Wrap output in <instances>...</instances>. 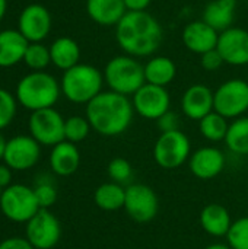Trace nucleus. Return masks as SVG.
Returning a JSON list of instances; mask_svg holds the SVG:
<instances>
[{"label": "nucleus", "mask_w": 248, "mask_h": 249, "mask_svg": "<svg viewBox=\"0 0 248 249\" xmlns=\"http://www.w3.org/2000/svg\"><path fill=\"white\" fill-rule=\"evenodd\" d=\"M115 39L127 55L149 57L161 47L164 31L149 12H127L115 26Z\"/></svg>", "instance_id": "obj_1"}, {"label": "nucleus", "mask_w": 248, "mask_h": 249, "mask_svg": "<svg viewBox=\"0 0 248 249\" xmlns=\"http://www.w3.org/2000/svg\"><path fill=\"white\" fill-rule=\"evenodd\" d=\"M134 115L129 96L113 90L101 92L86 105V118L98 134L115 137L123 134L132 124Z\"/></svg>", "instance_id": "obj_2"}, {"label": "nucleus", "mask_w": 248, "mask_h": 249, "mask_svg": "<svg viewBox=\"0 0 248 249\" xmlns=\"http://www.w3.org/2000/svg\"><path fill=\"white\" fill-rule=\"evenodd\" d=\"M61 93L57 79L45 71H31L16 86V101L29 111L53 108Z\"/></svg>", "instance_id": "obj_3"}, {"label": "nucleus", "mask_w": 248, "mask_h": 249, "mask_svg": "<svg viewBox=\"0 0 248 249\" xmlns=\"http://www.w3.org/2000/svg\"><path fill=\"white\" fill-rule=\"evenodd\" d=\"M104 74L91 64H76L63 73L60 88L67 101L88 105L102 92Z\"/></svg>", "instance_id": "obj_4"}, {"label": "nucleus", "mask_w": 248, "mask_h": 249, "mask_svg": "<svg viewBox=\"0 0 248 249\" xmlns=\"http://www.w3.org/2000/svg\"><path fill=\"white\" fill-rule=\"evenodd\" d=\"M104 82L110 90L124 96H133L145 83V66L132 55L113 57L104 67Z\"/></svg>", "instance_id": "obj_5"}, {"label": "nucleus", "mask_w": 248, "mask_h": 249, "mask_svg": "<svg viewBox=\"0 0 248 249\" xmlns=\"http://www.w3.org/2000/svg\"><path fill=\"white\" fill-rule=\"evenodd\" d=\"M190 156L191 143L181 130L161 133L153 144V159L159 168L167 171H174L183 166Z\"/></svg>", "instance_id": "obj_6"}, {"label": "nucleus", "mask_w": 248, "mask_h": 249, "mask_svg": "<svg viewBox=\"0 0 248 249\" xmlns=\"http://www.w3.org/2000/svg\"><path fill=\"white\" fill-rule=\"evenodd\" d=\"M0 210L9 220L26 223L41 210V207L37 201L34 188L23 184H13L1 191Z\"/></svg>", "instance_id": "obj_7"}, {"label": "nucleus", "mask_w": 248, "mask_h": 249, "mask_svg": "<svg viewBox=\"0 0 248 249\" xmlns=\"http://www.w3.org/2000/svg\"><path fill=\"white\" fill-rule=\"evenodd\" d=\"M215 111L227 120L244 117L248 111V82L229 79L215 90Z\"/></svg>", "instance_id": "obj_8"}, {"label": "nucleus", "mask_w": 248, "mask_h": 249, "mask_svg": "<svg viewBox=\"0 0 248 249\" xmlns=\"http://www.w3.org/2000/svg\"><path fill=\"white\" fill-rule=\"evenodd\" d=\"M124 212L137 223L152 222L159 210L156 193L146 184H132L126 188Z\"/></svg>", "instance_id": "obj_9"}, {"label": "nucleus", "mask_w": 248, "mask_h": 249, "mask_svg": "<svg viewBox=\"0 0 248 249\" xmlns=\"http://www.w3.org/2000/svg\"><path fill=\"white\" fill-rule=\"evenodd\" d=\"M64 118L54 108L34 111L29 117V133L42 146H56L64 140Z\"/></svg>", "instance_id": "obj_10"}, {"label": "nucleus", "mask_w": 248, "mask_h": 249, "mask_svg": "<svg viewBox=\"0 0 248 249\" xmlns=\"http://www.w3.org/2000/svg\"><path fill=\"white\" fill-rule=\"evenodd\" d=\"M25 238L35 249L54 248L61 238V225L48 209H41L26 222Z\"/></svg>", "instance_id": "obj_11"}, {"label": "nucleus", "mask_w": 248, "mask_h": 249, "mask_svg": "<svg viewBox=\"0 0 248 249\" xmlns=\"http://www.w3.org/2000/svg\"><path fill=\"white\" fill-rule=\"evenodd\" d=\"M133 109L145 120L156 121L171 108V96L167 88L145 83L132 96Z\"/></svg>", "instance_id": "obj_12"}, {"label": "nucleus", "mask_w": 248, "mask_h": 249, "mask_svg": "<svg viewBox=\"0 0 248 249\" xmlns=\"http://www.w3.org/2000/svg\"><path fill=\"white\" fill-rule=\"evenodd\" d=\"M41 144L32 136H16L7 140L3 160L13 171H26L32 168L41 153Z\"/></svg>", "instance_id": "obj_13"}, {"label": "nucleus", "mask_w": 248, "mask_h": 249, "mask_svg": "<svg viewBox=\"0 0 248 249\" xmlns=\"http://www.w3.org/2000/svg\"><path fill=\"white\" fill-rule=\"evenodd\" d=\"M18 31L28 42H41L51 31V13L39 3L28 4L19 15Z\"/></svg>", "instance_id": "obj_14"}, {"label": "nucleus", "mask_w": 248, "mask_h": 249, "mask_svg": "<svg viewBox=\"0 0 248 249\" xmlns=\"http://www.w3.org/2000/svg\"><path fill=\"white\" fill-rule=\"evenodd\" d=\"M216 50L221 53L225 64L247 66L248 64V31L244 28L231 26L219 34Z\"/></svg>", "instance_id": "obj_15"}, {"label": "nucleus", "mask_w": 248, "mask_h": 249, "mask_svg": "<svg viewBox=\"0 0 248 249\" xmlns=\"http://www.w3.org/2000/svg\"><path fill=\"white\" fill-rule=\"evenodd\" d=\"M181 111L187 118L200 121L208 114L215 111V90L202 83L191 85L183 93Z\"/></svg>", "instance_id": "obj_16"}, {"label": "nucleus", "mask_w": 248, "mask_h": 249, "mask_svg": "<svg viewBox=\"0 0 248 249\" xmlns=\"http://www.w3.org/2000/svg\"><path fill=\"white\" fill-rule=\"evenodd\" d=\"M190 172L202 179L209 181L216 178L225 168V155L213 146H205L191 153L189 159Z\"/></svg>", "instance_id": "obj_17"}, {"label": "nucleus", "mask_w": 248, "mask_h": 249, "mask_svg": "<svg viewBox=\"0 0 248 249\" xmlns=\"http://www.w3.org/2000/svg\"><path fill=\"white\" fill-rule=\"evenodd\" d=\"M181 39L189 51L202 55L216 48L219 32L208 25L205 20H193L184 26Z\"/></svg>", "instance_id": "obj_18"}, {"label": "nucleus", "mask_w": 248, "mask_h": 249, "mask_svg": "<svg viewBox=\"0 0 248 249\" xmlns=\"http://www.w3.org/2000/svg\"><path fill=\"white\" fill-rule=\"evenodd\" d=\"M80 165V152L75 143L63 140L53 146L50 153V168L58 177L73 175Z\"/></svg>", "instance_id": "obj_19"}, {"label": "nucleus", "mask_w": 248, "mask_h": 249, "mask_svg": "<svg viewBox=\"0 0 248 249\" xmlns=\"http://www.w3.org/2000/svg\"><path fill=\"white\" fill-rule=\"evenodd\" d=\"M86 13L101 26H117L127 9L123 0H86Z\"/></svg>", "instance_id": "obj_20"}, {"label": "nucleus", "mask_w": 248, "mask_h": 249, "mask_svg": "<svg viewBox=\"0 0 248 249\" xmlns=\"http://www.w3.org/2000/svg\"><path fill=\"white\" fill-rule=\"evenodd\" d=\"M200 225L203 231L215 238H224L228 235L232 219L228 209L219 203L206 204L200 212Z\"/></svg>", "instance_id": "obj_21"}, {"label": "nucleus", "mask_w": 248, "mask_h": 249, "mask_svg": "<svg viewBox=\"0 0 248 249\" xmlns=\"http://www.w3.org/2000/svg\"><path fill=\"white\" fill-rule=\"evenodd\" d=\"M28 39L18 29H6L0 32V67H12L23 61L28 48Z\"/></svg>", "instance_id": "obj_22"}, {"label": "nucleus", "mask_w": 248, "mask_h": 249, "mask_svg": "<svg viewBox=\"0 0 248 249\" xmlns=\"http://www.w3.org/2000/svg\"><path fill=\"white\" fill-rule=\"evenodd\" d=\"M237 10V0H212L203 10V19L219 34L232 26Z\"/></svg>", "instance_id": "obj_23"}, {"label": "nucleus", "mask_w": 248, "mask_h": 249, "mask_svg": "<svg viewBox=\"0 0 248 249\" xmlns=\"http://www.w3.org/2000/svg\"><path fill=\"white\" fill-rule=\"evenodd\" d=\"M50 55H51V63L57 69L66 71L73 66L79 64L80 47L73 38L60 36L50 45Z\"/></svg>", "instance_id": "obj_24"}, {"label": "nucleus", "mask_w": 248, "mask_h": 249, "mask_svg": "<svg viewBox=\"0 0 248 249\" xmlns=\"http://www.w3.org/2000/svg\"><path fill=\"white\" fill-rule=\"evenodd\" d=\"M145 66L146 83L167 88L177 76V66L170 57L156 55L148 60Z\"/></svg>", "instance_id": "obj_25"}, {"label": "nucleus", "mask_w": 248, "mask_h": 249, "mask_svg": "<svg viewBox=\"0 0 248 249\" xmlns=\"http://www.w3.org/2000/svg\"><path fill=\"white\" fill-rule=\"evenodd\" d=\"M126 188L117 182H104L94 193V201L104 212H117L124 207Z\"/></svg>", "instance_id": "obj_26"}, {"label": "nucleus", "mask_w": 248, "mask_h": 249, "mask_svg": "<svg viewBox=\"0 0 248 249\" xmlns=\"http://www.w3.org/2000/svg\"><path fill=\"white\" fill-rule=\"evenodd\" d=\"M225 144L235 155H248V117L235 118L229 124Z\"/></svg>", "instance_id": "obj_27"}, {"label": "nucleus", "mask_w": 248, "mask_h": 249, "mask_svg": "<svg viewBox=\"0 0 248 249\" xmlns=\"http://www.w3.org/2000/svg\"><path fill=\"white\" fill-rule=\"evenodd\" d=\"M228 128H229L228 120L225 117H222L221 114H218L216 111H212L210 114H208L205 118H202L199 121L200 134L208 142H212V143L225 142Z\"/></svg>", "instance_id": "obj_28"}, {"label": "nucleus", "mask_w": 248, "mask_h": 249, "mask_svg": "<svg viewBox=\"0 0 248 249\" xmlns=\"http://www.w3.org/2000/svg\"><path fill=\"white\" fill-rule=\"evenodd\" d=\"M23 63L34 71H41L51 63L50 47H45L41 42H29L23 55Z\"/></svg>", "instance_id": "obj_29"}, {"label": "nucleus", "mask_w": 248, "mask_h": 249, "mask_svg": "<svg viewBox=\"0 0 248 249\" xmlns=\"http://www.w3.org/2000/svg\"><path fill=\"white\" fill-rule=\"evenodd\" d=\"M92 127L86 117L72 115L64 121V140L75 144L80 143L89 136Z\"/></svg>", "instance_id": "obj_30"}, {"label": "nucleus", "mask_w": 248, "mask_h": 249, "mask_svg": "<svg viewBox=\"0 0 248 249\" xmlns=\"http://www.w3.org/2000/svg\"><path fill=\"white\" fill-rule=\"evenodd\" d=\"M227 244L232 249H248V216L232 222L228 232Z\"/></svg>", "instance_id": "obj_31"}, {"label": "nucleus", "mask_w": 248, "mask_h": 249, "mask_svg": "<svg viewBox=\"0 0 248 249\" xmlns=\"http://www.w3.org/2000/svg\"><path fill=\"white\" fill-rule=\"evenodd\" d=\"M107 172L113 182L123 184L132 178L133 168H132V163L126 158H114L110 160Z\"/></svg>", "instance_id": "obj_32"}, {"label": "nucleus", "mask_w": 248, "mask_h": 249, "mask_svg": "<svg viewBox=\"0 0 248 249\" xmlns=\"http://www.w3.org/2000/svg\"><path fill=\"white\" fill-rule=\"evenodd\" d=\"M16 98L6 89L0 88V130L6 128L13 121L16 114Z\"/></svg>", "instance_id": "obj_33"}, {"label": "nucleus", "mask_w": 248, "mask_h": 249, "mask_svg": "<svg viewBox=\"0 0 248 249\" xmlns=\"http://www.w3.org/2000/svg\"><path fill=\"white\" fill-rule=\"evenodd\" d=\"M37 201L41 209H50L57 201V190L51 182H41L34 188Z\"/></svg>", "instance_id": "obj_34"}, {"label": "nucleus", "mask_w": 248, "mask_h": 249, "mask_svg": "<svg viewBox=\"0 0 248 249\" xmlns=\"http://www.w3.org/2000/svg\"><path fill=\"white\" fill-rule=\"evenodd\" d=\"M200 64L206 71H216L225 64V61H224L221 53L215 48V50H210L200 55Z\"/></svg>", "instance_id": "obj_35"}, {"label": "nucleus", "mask_w": 248, "mask_h": 249, "mask_svg": "<svg viewBox=\"0 0 248 249\" xmlns=\"http://www.w3.org/2000/svg\"><path fill=\"white\" fill-rule=\"evenodd\" d=\"M158 123V128L161 130V133H167V131H174V130H180V118L175 112H172L171 109L168 112H165L159 120H156Z\"/></svg>", "instance_id": "obj_36"}, {"label": "nucleus", "mask_w": 248, "mask_h": 249, "mask_svg": "<svg viewBox=\"0 0 248 249\" xmlns=\"http://www.w3.org/2000/svg\"><path fill=\"white\" fill-rule=\"evenodd\" d=\"M0 249H35L26 238H18L12 236L0 242Z\"/></svg>", "instance_id": "obj_37"}, {"label": "nucleus", "mask_w": 248, "mask_h": 249, "mask_svg": "<svg viewBox=\"0 0 248 249\" xmlns=\"http://www.w3.org/2000/svg\"><path fill=\"white\" fill-rule=\"evenodd\" d=\"M123 1L126 4L127 12H143L152 3V0H123Z\"/></svg>", "instance_id": "obj_38"}, {"label": "nucleus", "mask_w": 248, "mask_h": 249, "mask_svg": "<svg viewBox=\"0 0 248 249\" xmlns=\"http://www.w3.org/2000/svg\"><path fill=\"white\" fill-rule=\"evenodd\" d=\"M12 181V172L7 165H0V188L4 190L10 185Z\"/></svg>", "instance_id": "obj_39"}, {"label": "nucleus", "mask_w": 248, "mask_h": 249, "mask_svg": "<svg viewBox=\"0 0 248 249\" xmlns=\"http://www.w3.org/2000/svg\"><path fill=\"white\" fill-rule=\"evenodd\" d=\"M205 249H232L228 244H210Z\"/></svg>", "instance_id": "obj_40"}, {"label": "nucleus", "mask_w": 248, "mask_h": 249, "mask_svg": "<svg viewBox=\"0 0 248 249\" xmlns=\"http://www.w3.org/2000/svg\"><path fill=\"white\" fill-rule=\"evenodd\" d=\"M6 144H7V142L4 140V137H3V136H1V133H0V159H3V156H4Z\"/></svg>", "instance_id": "obj_41"}, {"label": "nucleus", "mask_w": 248, "mask_h": 249, "mask_svg": "<svg viewBox=\"0 0 248 249\" xmlns=\"http://www.w3.org/2000/svg\"><path fill=\"white\" fill-rule=\"evenodd\" d=\"M6 10H7V0H0V20L6 15Z\"/></svg>", "instance_id": "obj_42"}, {"label": "nucleus", "mask_w": 248, "mask_h": 249, "mask_svg": "<svg viewBox=\"0 0 248 249\" xmlns=\"http://www.w3.org/2000/svg\"><path fill=\"white\" fill-rule=\"evenodd\" d=\"M1 191H3V190H1V188H0V197H1Z\"/></svg>", "instance_id": "obj_43"}]
</instances>
